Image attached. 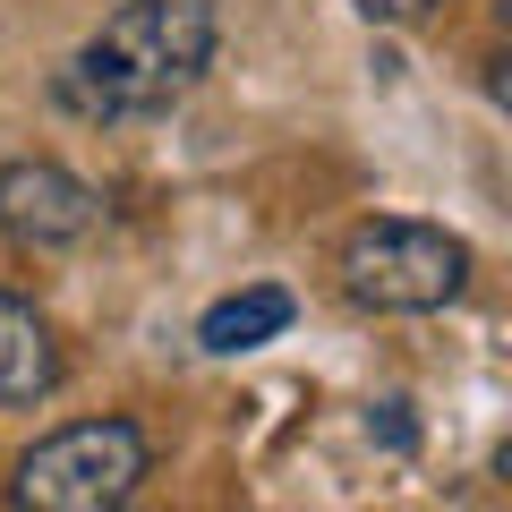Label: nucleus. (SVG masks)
<instances>
[{
  "instance_id": "6",
  "label": "nucleus",
  "mask_w": 512,
  "mask_h": 512,
  "mask_svg": "<svg viewBox=\"0 0 512 512\" xmlns=\"http://www.w3.org/2000/svg\"><path fill=\"white\" fill-rule=\"evenodd\" d=\"M282 325H291V291H274V282H256V291H231V299H214V308H205L197 342L214 350V359H239V350L274 342Z\"/></svg>"
},
{
  "instance_id": "8",
  "label": "nucleus",
  "mask_w": 512,
  "mask_h": 512,
  "mask_svg": "<svg viewBox=\"0 0 512 512\" xmlns=\"http://www.w3.org/2000/svg\"><path fill=\"white\" fill-rule=\"evenodd\" d=\"M436 0H359V18H376V26H419Z\"/></svg>"
},
{
  "instance_id": "5",
  "label": "nucleus",
  "mask_w": 512,
  "mask_h": 512,
  "mask_svg": "<svg viewBox=\"0 0 512 512\" xmlns=\"http://www.w3.org/2000/svg\"><path fill=\"white\" fill-rule=\"evenodd\" d=\"M60 393V342L18 291H0V410H35Z\"/></svg>"
},
{
  "instance_id": "4",
  "label": "nucleus",
  "mask_w": 512,
  "mask_h": 512,
  "mask_svg": "<svg viewBox=\"0 0 512 512\" xmlns=\"http://www.w3.org/2000/svg\"><path fill=\"white\" fill-rule=\"evenodd\" d=\"M0 231L18 248H69L94 231V188L60 163H9L0 171Z\"/></svg>"
},
{
  "instance_id": "3",
  "label": "nucleus",
  "mask_w": 512,
  "mask_h": 512,
  "mask_svg": "<svg viewBox=\"0 0 512 512\" xmlns=\"http://www.w3.org/2000/svg\"><path fill=\"white\" fill-rule=\"evenodd\" d=\"M146 427L128 419H77L60 427V436H43L35 453L18 461V504L35 512H111L137 495V478H146Z\"/></svg>"
},
{
  "instance_id": "2",
  "label": "nucleus",
  "mask_w": 512,
  "mask_h": 512,
  "mask_svg": "<svg viewBox=\"0 0 512 512\" xmlns=\"http://www.w3.org/2000/svg\"><path fill=\"white\" fill-rule=\"evenodd\" d=\"M461 282H470V248L436 222L384 214V222H359L342 248V291L376 316H427L444 299H461Z\"/></svg>"
},
{
  "instance_id": "1",
  "label": "nucleus",
  "mask_w": 512,
  "mask_h": 512,
  "mask_svg": "<svg viewBox=\"0 0 512 512\" xmlns=\"http://www.w3.org/2000/svg\"><path fill=\"white\" fill-rule=\"evenodd\" d=\"M214 60V0H120L103 35L69 60L60 103L86 120H154Z\"/></svg>"
},
{
  "instance_id": "7",
  "label": "nucleus",
  "mask_w": 512,
  "mask_h": 512,
  "mask_svg": "<svg viewBox=\"0 0 512 512\" xmlns=\"http://www.w3.org/2000/svg\"><path fill=\"white\" fill-rule=\"evenodd\" d=\"M367 427H376V436L393 444V453H410V444H419V427H410V402H384V410H376Z\"/></svg>"
}]
</instances>
